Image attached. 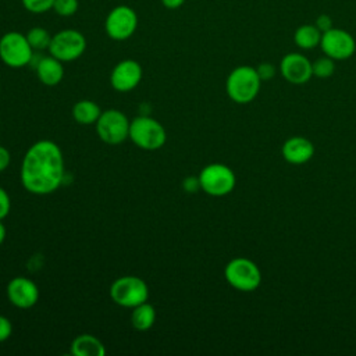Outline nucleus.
<instances>
[{
    "mask_svg": "<svg viewBox=\"0 0 356 356\" xmlns=\"http://www.w3.org/2000/svg\"><path fill=\"white\" fill-rule=\"evenodd\" d=\"M71 353L75 356H103L106 353V348L96 337L90 334H81L72 341Z\"/></svg>",
    "mask_w": 356,
    "mask_h": 356,
    "instance_id": "nucleus-17",
    "label": "nucleus"
},
{
    "mask_svg": "<svg viewBox=\"0 0 356 356\" xmlns=\"http://www.w3.org/2000/svg\"><path fill=\"white\" fill-rule=\"evenodd\" d=\"M142 79V67L138 61L127 58L114 65L110 82L118 92H129L135 89Z\"/></svg>",
    "mask_w": 356,
    "mask_h": 356,
    "instance_id": "nucleus-13",
    "label": "nucleus"
},
{
    "mask_svg": "<svg viewBox=\"0 0 356 356\" xmlns=\"http://www.w3.org/2000/svg\"><path fill=\"white\" fill-rule=\"evenodd\" d=\"M110 296L114 303L134 309L135 306L147 302L149 288L142 278L136 275H124L111 284Z\"/></svg>",
    "mask_w": 356,
    "mask_h": 356,
    "instance_id": "nucleus-7",
    "label": "nucleus"
},
{
    "mask_svg": "<svg viewBox=\"0 0 356 356\" xmlns=\"http://www.w3.org/2000/svg\"><path fill=\"white\" fill-rule=\"evenodd\" d=\"M10 159H11L10 152L4 146H0V172L8 167Z\"/></svg>",
    "mask_w": 356,
    "mask_h": 356,
    "instance_id": "nucleus-30",
    "label": "nucleus"
},
{
    "mask_svg": "<svg viewBox=\"0 0 356 356\" xmlns=\"http://www.w3.org/2000/svg\"><path fill=\"white\" fill-rule=\"evenodd\" d=\"M138 28V15L134 8L120 4L110 10L104 21V31L113 40L129 39Z\"/></svg>",
    "mask_w": 356,
    "mask_h": 356,
    "instance_id": "nucleus-10",
    "label": "nucleus"
},
{
    "mask_svg": "<svg viewBox=\"0 0 356 356\" xmlns=\"http://www.w3.org/2000/svg\"><path fill=\"white\" fill-rule=\"evenodd\" d=\"M200 189L210 196H225L232 192L236 184L234 171L222 163H211L199 174Z\"/></svg>",
    "mask_w": 356,
    "mask_h": 356,
    "instance_id": "nucleus-6",
    "label": "nucleus"
},
{
    "mask_svg": "<svg viewBox=\"0 0 356 356\" xmlns=\"http://www.w3.org/2000/svg\"><path fill=\"white\" fill-rule=\"evenodd\" d=\"M11 332H13L11 321H10L7 317H4V316L0 314V342L8 339L10 335H11Z\"/></svg>",
    "mask_w": 356,
    "mask_h": 356,
    "instance_id": "nucleus-27",
    "label": "nucleus"
},
{
    "mask_svg": "<svg viewBox=\"0 0 356 356\" xmlns=\"http://www.w3.org/2000/svg\"><path fill=\"white\" fill-rule=\"evenodd\" d=\"M35 56L26 35L10 31L0 38V58L11 68H21L32 63Z\"/></svg>",
    "mask_w": 356,
    "mask_h": 356,
    "instance_id": "nucleus-5",
    "label": "nucleus"
},
{
    "mask_svg": "<svg viewBox=\"0 0 356 356\" xmlns=\"http://www.w3.org/2000/svg\"><path fill=\"white\" fill-rule=\"evenodd\" d=\"M35 70L39 81L47 86H54L60 83L64 76L63 61L53 57L51 54L40 57L39 61L35 64Z\"/></svg>",
    "mask_w": 356,
    "mask_h": 356,
    "instance_id": "nucleus-16",
    "label": "nucleus"
},
{
    "mask_svg": "<svg viewBox=\"0 0 356 356\" xmlns=\"http://www.w3.org/2000/svg\"><path fill=\"white\" fill-rule=\"evenodd\" d=\"M129 138L138 147L143 150H157L165 143L167 134L164 127L157 120L140 115L131 121Z\"/></svg>",
    "mask_w": 356,
    "mask_h": 356,
    "instance_id": "nucleus-4",
    "label": "nucleus"
},
{
    "mask_svg": "<svg viewBox=\"0 0 356 356\" xmlns=\"http://www.w3.org/2000/svg\"><path fill=\"white\" fill-rule=\"evenodd\" d=\"M184 188L188 192H196L197 189H200V182H199V177H188L184 181Z\"/></svg>",
    "mask_w": 356,
    "mask_h": 356,
    "instance_id": "nucleus-29",
    "label": "nucleus"
},
{
    "mask_svg": "<svg viewBox=\"0 0 356 356\" xmlns=\"http://www.w3.org/2000/svg\"><path fill=\"white\" fill-rule=\"evenodd\" d=\"M129 124L131 121H128L122 111L117 108H108L102 111L96 122V131L104 143L120 145L129 136Z\"/></svg>",
    "mask_w": 356,
    "mask_h": 356,
    "instance_id": "nucleus-9",
    "label": "nucleus"
},
{
    "mask_svg": "<svg viewBox=\"0 0 356 356\" xmlns=\"http://www.w3.org/2000/svg\"><path fill=\"white\" fill-rule=\"evenodd\" d=\"M320 49L335 61L348 60L356 51V40L348 31L332 26L327 32H323Z\"/></svg>",
    "mask_w": 356,
    "mask_h": 356,
    "instance_id": "nucleus-11",
    "label": "nucleus"
},
{
    "mask_svg": "<svg viewBox=\"0 0 356 356\" xmlns=\"http://www.w3.org/2000/svg\"><path fill=\"white\" fill-rule=\"evenodd\" d=\"M312 71H313V76L316 78H320V79L330 78L335 72V60L324 54L323 57H318L312 63Z\"/></svg>",
    "mask_w": 356,
    "mask_h": 356,
    "instance_id": "nucleus-22",
    "label": "nucleus"
},
{
    "mask_svg": "<svg viewBox=\"0 0 356 356\" xmlns=\"http://www.w3.org/2000/svg\"><path fill=\"white\" fill-rule=\"evenodd\" d=\"M64 175L63 153L53 140H38L26 150L21 164V182L28 192L49 195L58 189Z\"/></svg>",
    "mask_w": 356,
    "mask_h": 356,
    "instance_id": "nucleus-1",
    "label": "nucleus"
},
{
    "mask_svg": "<svg viewBox=\"0 0 356 356\" xmlns=\"http://www.w3.org/2000/svg\"><path fill=\"white\" fill-rule=\"evenodd\" d=\"M86 49L83 33L76 29H63L51 36L49 53L63 63L79 58Z\"/></svg>",
    "mask_w": 356,
    "mask_h": 356,
    "instance_id": "nucleus-8",
    "label": "nucleus"
},
{
    "mask_svg": "<svg viewBox=\"0 0 356 356\" xmlns=\"http://www.w3.org/2000/svg\"><path fill=\"white\" fill-rule=\"evenodd\" d=\"M256 71L263 81H271L274 76H275V72H277V68L273 63H268V61H264V63H260L257 67H256Z\"/></svg>",
    "mask_w": 356,
    "mask_h": 356,
    "instance_id": "nucleus-25",
    "label": "nucleus"
},
{
    "mask_svg": "<svg viewBox=\"0 0 356 356\" xmlns=\"http://www.w3.org/2000/svg\"><path fill=\"white\" fill-rule=\"evenodd\" d=\"M227 282L241 291L252 292L259 288L261 282V271L259 266L248 257H235L229 260L224 268Z\"/></svg>",
    "mask_w": 356,
    "mask_h": 356,
    "instance_id": "nucleus-3",
    "label": "nucleus"
},
{
    "mask_svg": "<svg viewBox=\"0 0 356 356\" xmlns=\"http://www.w3.org/2000/svg\"><path fill=\"white\" fill-rule=\"evenodd\" d=\"M11 209V200L8 193L0 186V220H3L4 217L8 216Z\"/></svg>",
    "mask_w": 356,
    "mask_h": 356,
    "instance_id": "nucleus-26",
    "label": "nucleus"
},
{
    "mask_svg": "<svg viewBox=\"0 0 356 356\" xmlns=\"http://www.w3.org/2000/svg\"><path fill=\"white\" fill-rule=\"evenodd\" d=\"M25 35H26V39H28L31 47L33 49V51H40V50L49 49L50 42H51V35L49 33V31L46 28L33 26Z\"/></svg>",
    "mask_w": 356,
    "mask_h": 356,
    "instance_id": "nucleus-21",
    "label": "nucleus"
},
{
    "mask_svg": "<svg viewBox=\"0 0 356 356\" xmlns=\"http://www.w3.org/2000/svg\"><path fill=\"white\" fill-rule=\"evenodd\" d=\"M282 157L289 164H305L314 154V145L305 136H292L286 139L281 149Z\"/></svg>",
    "mask_w": 356,
    "mask_h": 356,
    "instance_id": "nucleus-15",
    "label": "nucleus"
},
{
    "mask_svg": "<svg viewBox=\"0 0 356 356\" xmlns=\"http://www.w3.org/2000/svg\"><path fill=\"white\" fill-rule=\"evenodd\" d=\"M78 0H54L53 11L60 17H71L78 11Z\"/></svg>",
    "mask_w": 356,
    "mask_h": 356,
    "instance_id": "nucleus-23",
    "label": "nucleus"
},
{
    "mask_svg": "<svg viewBox=\"0 0 356 356\" xmlns=\"http://www.w3.org/2000/svg\"><path fill=\"white\" fill-rule=\"evenodd\" d=\"M280 72L289 83L303 85L313 76L312 61L300 53H288L281 58Z\"/></svg>",
    "mask_w": 356,
    "mask_h": 356,
    "instance_id": "nucleus-12",
    "label": "nucleus"
},
{
    "mask_svg": "<svg viewBox=\"0 0 356 356\" xmlns=\"http://www.w3.org/2000/svg\"><path fill=\"white\" fill-rule=\"evenodd\" d=\"M186 0H161V4L168 10H177L184 6Z\"/></svg>",
    "mask_w": 356,
    "mask_h": 356,
    "instance_id": "nucleus-31",
    "label": "nucleus"
},
{
    "mask_svg": "<svg viewBox=\"0 0 356 356\" xmlns=\"http://www.w3.org/2000/svg\"><path fill=\"white\" fill-rule=\"evenodd\" d=\"M24 8L33 14H42L53 10L54 0H21Z\"/></svg>",
    "mask_w": 356,
    "mask_h": 356,
    "instance_id": "nucleus-24",
    "label": "nucleus"
},
{
    "mask_svg": "<svg viewBox=\"0 0 356 356\" xmlns=\"http://www.w3.org/2000/svg\"><path fill=\"white\" fill-rule=\"evenodd\" d=\"M154 320H156V310L150 303L143 302L134 307L131 314V323L134 328H136L138 331H146L152 328L154 324Z\"/></svg>",
    "mask_w": 356,
    "mask_h": 356,
    "instance_id": "nucleus-20",
    "label": "nucleus"
},
{
    "mask_svg": "<svg viewBox=\"0 0 356 356\" xmlns=\"http://www.w3.org/2000/svg\"><path fill=\"white\" fill-rule=\"evenodd\" d=\"M314 25L320 29V32H327L328 29H331L334 26V22L331 19V17L328 14H320L314 22Z\"/></svg>",
    "mask_w": 356,
    "mask_h": 356,
    "instance_id": "nucleus-28",
    "label": "nucleus"
},
{
    "mask_svg": "<svg viewBox=\"0 0 356 356\" xmlns=\"http://www.w3.org/2000/svg\"><path fill=\"white\" fill-rule=\"evenodd\" d=\"M4 239H6V227H4V224L0 220V245L3 243Z\"/></svg>",
    "mask_w": 356,
    "mask_h": 356,
    "instance_id": "nucleus-32",
    "label": "nucleus"
},
{
    "mask_svg": "<svg viewBox=\"0 0 356 356\" xmlns=\"http://www.w3.org/2000/svg\"><path fill=\"white\" fill-rule=\"evenodd\" d=\"M321 32L314 24H303L296 28L293 33L295 44L302 50H312L320 46Z\"/></svg>",
    "mask_w": 356,
    "mask_h": 356,
    "instance_id": "nucleus-18",
    "label": "nucleus"
},
{
    "mask_svg": "<svg viewBox=\"0 0 356 356\" xmlns=\"http://www.w3.org/2000/svg\"><path fill=\"white\" fill-rule=\"evenodd\" d=\"M8 300L19 309H29L39 299V289L33 281L26 277H15L7 285Z\"/></svg>",
    "mask_w": 356,
    "mask_h": 356,
    "instance_id": "nucleus-14",
    "label": "nucleus"
},
{
    "mask_svg": "<svg viewBox=\"0 0 356 356\" xmlns=\"http://www.w3.org/2000/svg\"><path fill=\"white\" fill-rule=\"evenodd\" d=\"M100 114H102L100 107L92 100H79L72 107L74 120L82 125L96 124Z\"/></svg>",
    "mask_w": 356,
    "mask_h": 356,
    "instance_id": "nucleus-19",
    "label": "nucleus"
},
{
    "mask_svg": "<svg viewBox=\"0 0 356 356\" xmlns=\"http://www.w3.org/2000/svg\"><path fill=\"white\" fill-rule=\"evenodd\" d=\"M261 86V79L256 68L239 65L227 76L225 89L229 99L238 104H246L256 99Z\"/></svg>",
    "mask_w": 356,
    "mask_h": 356,
    "instance_id": "nucleus-2",
    "label": "nucleus"
}]
</instances>
